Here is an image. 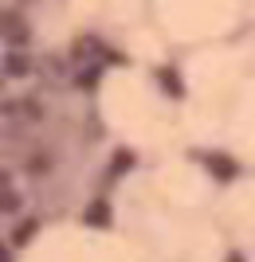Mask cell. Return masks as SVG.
Masks as SVG:
<instances>
[{
	"label": "cell",
	"instance_id": "cell-1",
	"mask_svg": "<svg viewBox=\"0 0 255 262\" xmlns=\"http://www.w3.org/2000/svg\"><path fill=\"white\" fill-rule=\"evenodd\" d=\"M0 39H8L12 47L24 51V43L32 39V32H28V24H24L16 12H0Z\"/></svg>",
	"mask_w": 255,
	"mask_h": 262
},
{
	"label": "cell",
	"instance_id": "cell-2",
	"mask_svg": "<svg viewBox=\"0 0 255 262\" xmlns=\"http://www.w3.org/2000/svg\"><path fill=\"white\" fill-rule=\"evenodd\" d=\"M0 71L8 78H28L35 71V59L28 51H20V47H12V51H4V63H0Z\"/></svg>",
	"mask_w": 255,
	"mask_h": 262
},
{
	"label": "cell",
	"instance_id": "cell-3",
	"mask_svg": "<svg viewBox=\"0 0 255 262\" xmlns=\"http://www.w3.org/2000/svg\"><path fill=\"white\" fill-rule=\"evenodd\" d=\"M35 231H40V223H35V219H20V223H16V231H12V243H16V247H28V243L35 239Z\"/></svg>",
	"mask_w": 255,
	"mask_h": 262
},
{
	"label": "cell",
	"instance_id": "cell-4",
	"mask_svg": "<svg viewBox=\"0 0 255 262\" xmlns=\"http://www.w3.org/2000/svg\"><path fill=\"white\" fill-rule=\"evenodd\" d=\"M83 219H87L90 227H106V223H110V208H106V204L99 200V204H90V208L83 211Z\"/></svg>",
	"mask_w": 255,
	"mask_h": 262
},
{
	"label": "cell",
	"instance_id": "cell-5",
	"mask_svg": "<svg viewBox=\"0 0 255 262\" xmlns=\"http://www.w3.org/2000/svg\"><path fill=\"white\" fill-rule=\"evenodd\" d=\"M16 106H20V118H28V121H40V118H44V106H40L35 98H20Z\"/></svg>",
	"mask_w": 255,
	"mask_h": 262
},
{
	"label": "cell",
	"instance_id": "cell-6",
	"mask_svg": "<svg viewBox=\"0 0 255 262\" xmlns=\"http://www.w3.org/2000/svg\"><path fill=\"white\" fill-rule=\"evenodd\" d=\"M75 86H79V90H94V86H99V67L79 71V75H75Z\"/></svg>",
	"mask_w": 255,
	"mask_h": 262
},
{
	"label": "cell",
	"instance_id": "cell-7",
	"mask_svg": "<svg viewBox=\"0 0 255 262\" xmlns=\"http://www.w3.org/2000/svg\"><path fill=\"white\" fill-rule=\"evenodd\" d=\"M99 51H106V47H102L99 39H87V35L75 43V59H87V55H99Z\"/></svg>",
	"mask_w": 255,
	"mask_h": 262
},
{
	"label": "cell",
	"instance_id": "cell-8",
	"mask_svg": "<svg viewBox=\"0 0 255 262\" xmlns=\"http://www.w3.org/2000/svg\"><path fill=\"white\" fill-rule=\"evenodd\" d=\"M16 208H20V196L16 192H0V215H12Z\"/></svg>",
	"mask_w": 255,
	"mask_h": 262
},
{
	"label": "cell",
	"instance_id": "cell-9",
	"mask_svg": "<svg viewBox=\"0 0 255 262\" xmlns=\"http://www.w3.org/2000/svg\"><path fill=\"white\" fill-rule=\"evenodd\" d=\"M47 168H51L47 157H32V161H28V172H47Z\"/></svg>",
	"mask_w": 255,
	"mask_h": 262
},
{
	"label": "cell",
	"instance_id": "cell-10",
	"mask_svg": "<svg viewBox=\"0 0 255 262\" xmlns=\"http://www.w3.org/2000/svg\"><path fill=\"white\" fill-rule=\"evenodd\" d=\"M130 164H133V157H130V153H118V157H114V172H126Z\"/></svg>",
	"mask_w": 255,
	"mask_h": 262
},
{
	"label": "cell",
	"instance_id": "cell-11",
	"mask_svg": "<svg viewBox=\"0 0 255 262\" xmlns=\"http://www.w3.org/2000/svg\"><path fill=\"white\" fill-rule=\"evenodd\" d=\"M161 82H165V90H173V94H181V86H177V78L169 75V71H165V75H161Z\"/></svg>",
	"mask_w": 255,
	"mask_h": 262
},
{
	"label": "cell",
	"instance_id": "cell-12",
	"mask_svg": "<svg viewBox=\"0 0 255 262\" xmlns=\"http://www.w3.org/2000/svg\"><path fill=\"white\" fill-rule=\"evenodd\" d=\"M0 262H12V258H8V251H4V247H0Z\"/></svg>",
	"mask_w": 255,
	"mask_h": 262
},
{
	"label": "cell",
	"instance_id": "cell-13",
	"mask_svg": "<svg viewBox=\"0 0 255 262\" xmlns=\"http://www.w3.org/2000/svg\"><path fill=\"white\" fill-rule=\"evenodd\" d=\"M0 86H4V82H0Z\"/></svg>",
	"mask_w": 255,
	"mask_h": 262
}]
</instances>
